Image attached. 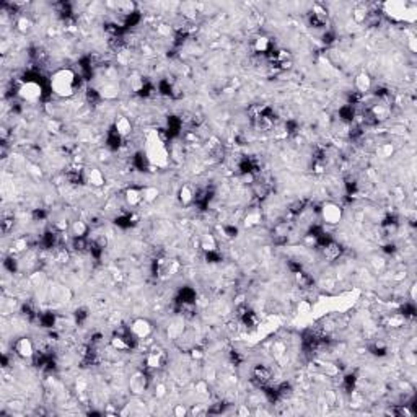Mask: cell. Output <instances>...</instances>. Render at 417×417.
<instances>
[{
	"instance_id": "obj_23",
	"label": "cell",
	"mask_w": 417,
	"mask_h": 417,
	"mask_svg": "<svg viewBox=\"0 0 417 417\" xmlns=\"http://www.w3.org/2000/svg\"><path fill=\"white\" fill-rule=\"evenodd\" d=\"M183 331H184V328H183L181 323H173L168 328V336L171 337V339H178V337L183 334Z\"/></svg>"
},
{
	"instance_id": "obj_7",
	"label": "cell",
	"mask_w": 417,
	"mask_h": 417,
	"mask_svg": "<svg viewBox=\"0 0 417 417\" xmlns=\"http://www.w3.org/2000/svg\"><path fill=\"white\" fill-rule=\"evenodd\" d=\"M321 219L328 225H337L342 220V207L336 202H326L321 207Z\"/></svg>"
},
{
	"instance_id": "obj_6",
	"label": "cell",
	"mask_w": 417,
	"mask_h": 417,
	"mask_svg": "<svg viewBox=\"0 0 417 417\" xmlns=\"http://www.w3.org/2000/svg\"><path fill=\"white\" fill-rule=\"evenodd\" d=\"M154 331V326L148 319H143V318H137L134 319L132 324L129 326V334L134 341H143L147 339L148 336L152 334Z\"/></svg>"
},
{
	"instance_id": "obj_3",
	"label": "cell",
	"mask_w": 417,
	"mask_h": 417,
	"mask_svg": "<svg viewBox=\"0 0 417 417\" xmlns=\"http://www.w3.org/2000/svg\"><path fill=\"white\" fill-rule=\"evenodd\" d=\"M147 158L152 163L161 165L166 161V150L156 132H150L147 136Z\"/></svg>"
},
{
	"instance_id": "obj_17",
	"label": "cell",
	"mask_w": 417,
	"mask_h": 417,
	"mask_svg": "<svg viewBox=\"0 0 417 417\" xmlns=\"http://www.w3.org/2000/svg\"><path fill=\"white\" fill-rule=\"evenodd\" d=\"M131 336V334H129ZM129 336H122V334H116L111 339V347L116 349L118 352H124L127 349H131V342H129Z\"/></svg>"
},
{
	"instance_id": "obj_21",
	"label": "cell",
	"mask_w": 417,
	"mask_h": 417,
	"mask_svg": "<svg viewBox=\"0 0 417 417\" xmlns=\"http://www.w3.org/2000/svg\"><path fill=\"white\" fill-rule=\"evenodd\" d=\"M17 28H18V31H21V33H28V31L33 28V20H31L30 17H20L17 21Z\"/></svg>"
},
{
	"instance_id": "obj_24",
	"label": "cell",
	"mask_w": 417,
	"mask_h": 417,
	"mask_svg": "<svg viewBox=\"0 0 417 417\" xmlns=\"http://www.w3.org/2000/svg\"><path fill=\"white\" fill-rule=\"evenodd\" d=\"M12 226H13V217H7V214H3V217H2V231L7 235L8 231H10Z\"/></svg>"
},
{
	"instance_id": "obj_14",
	"label": "cell",
	"mask_w": 417,
	"mask_h": 417,
	"mask_svg": "<svg viewBox=\"0 0 417 417\" xmlns=\"http://www.w3.org/2000/svg\"><path fill=\"white\" fill-rule=\"evenodd\" d=\"M114 132H118L122 139L127 137L129 134L132 132V124H131V121H129V119L126 118V116H121V118L116 119V122H114Z\"/></svg>"
},
{
	"instance_id": "obj_25",
	"label": "cell",
	"mask_w": 417,
	"mask_h": 417,
	"mask_svg": "<svg viewBox=\"0 0 417 417\" xmlns=\"http://www.w3.org/2000/svg\"><path fill=\"white\" fill-rule=\"evenodd\" d=\"M143 194H145V201H155L156 196H158V191L155 188H148L143 189Z\"/></svg>"
},
{
	"instance_id": "obj_22",
	"label": "cell",
	"mask_w": 417,
	"mask_h": 417,
	"mask_svg": "<svg viewBox=\"0 0 417 417\" xmlns=\"http://www.w3.org/2000/svg\"><path fill=\"white\" fill-rule=\"evenodd\" d=\"M201 248L204 249V251H208V253H212L214 251V249L217 248V243H215V240H214V236H204V238L201 240Z\"/></svg>"
},
{
	"instance_id": "obj_8",
	"label": "cell",
	"mask_w": 417,
	"mask_h": 417,
	"mask_svg": "<svg viewBox=\"0 0 417 417\" xmlns=\"http://www.w3.org/2000/svg\"><path fill=\"white\" fill-rule=\"evenodd\" d=\"M13 349H15V354L18 357H21V359H31V357L36 354L35 342L31 341L30 337H20V339L15 342Z\"/></svg>"
},
{
	"instance_id": "obj_13",
	"label": "cell",
	"mask_w": 417,
	"mask_h": 417,
	"mask_svg": "<svg viewBox=\"0 0 417 417\" xmlns=\"http://www.w3.org/2000/svg\"><path fill=\"white\" fill-rule=\"evenodd\" d=\"M354 87H355L357 93H368V91L372 90V78L365 72L359 73L354 80Z\"/></svg>"
},
{
	"instance_id": "obj_4",
	"label": "cell",
	"mask_w": 417,
	"mask_h": 417,
	"mask_svg": "<svg viewBox=\"0 0 417 417\" xmlns=\"http://www.w3.org/2000/svg\"><path fill=\"white\" fill-rule=\"evenodd\" d=\"M43 95V88L38 82L35 80H26L23 82L20 88H18V96L23 100V101H28V103H35L38 101Z\"/></svg>"
},
{
	"instance_id": "obj_9",
	"label": "cell",
	"mask_w": 417,
	"mask_h": 417,
	"mask_svg": "<svg viewBox=\"0 0 417 417\" xmlns=\"http://www.w3.org/2000/svg\"><path fill=\"white\" fill-rule=\"evenodd\" d=\"M148 380L142 372L134 373L131 380H129V390H131L132 395H142L143 391L147 390Z\"/></svg>"
},
{
	"instance_id": "obj_10",
	"label": "cell",
	"mask_w": 417,
	"mask_h": 417,
	"mask_svg": "<svg viewBox=\"0 0 417 417\" xmlns=\"http://www.w3.org/2000/svg\"><path fill=\"white\" fill-rule=\"evenodd\" d=\"M145 362L148 368H161L166 362V354L160 349H154L147 354Z\"/></svg>"
},
{
	"instance_id": "obj_19",
	"label": "cell",
	"mask_w": 417,
	"mask_h": 417,
	"mask_svg": "<svg viewBox=\"0 0 417 417\" xmlns=\"http://www.w3.org/2000/svg\"><path fill=\"white\" fill-rule=\"evenodd\" d=\"M253 48L259 54H266V52H269V51H271L272 43H271V39L267 38V36H258V38L254 39V43H253Z\"/></svg>"
},
{
	"instance_id": "obj_1",
	"label": "cell",
	"mask_w": 417,
	"mask_h": 417,
	"mask_svg": "<svg viewBox=\"0 0 417 417\" xmlns=\"http://www.w3.org/2000/svg\"><path fill=\"white\" fill-rule=\"evenodd\" d=\"M77 87L78 78L72 69H61V70L54 72L51 77V90L54 95L61 96V98L72 96L77 91Z\"/></svg>"
},
{
	"instance_id": "obj_12",
	"label": "cell",
	"mask_w": 417,
	"mask_h": 417,
	"mask_svg": "<svg viewBox=\"0 0 417 417\" xmlns=\"http://www.w3.org/2000/svg\"><path fill=\"white\" fill-rule=\"evenodd\" d=\"M124 199H126L127 206L137 207V206H140L143 201H145V194H143V189L129 188L127 191H126V196H124Z\"/></svg>"
},
{
	"instance_id": "obj_16",
	"label": "cell",
	"mask_w": 417,
	"mask_h": 417,
	"mask_svg": "<svg viewBox=\"0 0 417 417\" xmlns=\"http://www.w3.org/2000/svg\"><path fill=\"white\" fill-rule=\"evenodd\" d=\"M85 179L91 184V186H95V188H100V186H103V184H104V176H103V173H101L100 170H96V168L88 170L87 174H85Z\"/></svg>"
},
{
	"instance_id": "obj_5",
	"label": "cell",
	"mask_w": 417,
	"mask_h": 417,
	"mask_svg": "<svg viewBox=\"0 0 417 417\" xmlns=\"http://www.w3.org/2000/svg\"><path fill=\"white\" fill-rule=\"evenodd\" d=\"M179 269H181V266L173 258H160L155 264V272L161 279H168V277L176 276Z\"/></svg>"
},
{
	"instance_id": "obj_11",
	"label": "cell",
	"mask_w": 417,
	"mask_h": 417,
	"mask_svg": "<svg viewBox=\"0 0 417 417\" xmlns=\"http://www.w3.org/2000/svg\"><path fill=\"white\" fill-rule=\"evenodd\" d=\"M253 378L259 386H264L272 380V370L266 365H256L253 370Z\"/></svg>"
},
{
	"instance_id": "obj_26",
	"label": "cell",
	"mask_w": 417,
	"mask_h": 417,
	"mask_svg": "<svg viewBox=\"0 0 417 417\" xmlns=\"http://www.w3.org/2000/svg\"><path fill=\"white\" fill-rule=\"evenodd\" d=\"M174 414L176 416H184V414H186V407H184V406H176Z\"/></svg>"
},
{
	"instance_id": "obj_2",
	"label": "cell",
	"mask_w": 417,
	"mask_h": 417,
	"mask_svg": "<svg viewBox=\"0 0 417 417\" xmlns=\"http://www.w3.org/2000/svg\"><path fill=\"white\" fill-rule=\"evenodd\" d=\"M383 13H386L388 17L396 18V20H407V21H414L416 20V7L412 3H406V2H386L382 5Z\"/></svg>"
},
{
	"instance_id": "obj_18",
	"label": "cell",
	"mask_w": 417,
	"mask_h": 417,
	"mask_svg": "<svg viewBox=\"0 0 417 417\" xmlns=\"http://www.w3.org/2000/svg\"><path fill=\"white\" fill-rule=\"evenodd\" d=\"M323 256L328 259V261H334V259H337L341 256V246L337 243H328L323 246Z\"/></svg>"
},
{
	"instance_id": "obj_20",
	"label": "cell",
	"mask_w": 417,
	"mask_h": 417,
	"mask_svg": "<svg viewBox=\"0 0 417 417\" xmlns=\"http://www.w3.org/2000/svg\"><path fill=\"white\" fill-rule=\"evenodd\" d=\"M72 233L75 238H85V235L88 233V225L85 222L82 220H77L72 224Z\"/></svg>"
},
{
	"instance_id": "obj_15",
	"label": "cell",
	"mask_w": 417,
	"mask_h": 417,
	"mask_svg": "<svg viewBox=\"0 0 417 417\" xmlns=\"http://www.w3.org/2000/svg\"><path fill=\"white\" fill-rule=\"evenodd\" d=\"M196 196H197V192L191 184H184V186L179 189V201H181L184 206L192 204L194 201H196Z\"/></svg>"
}]
</instances>
